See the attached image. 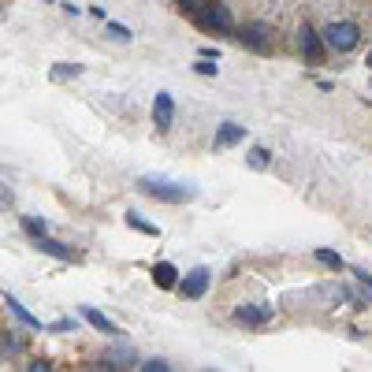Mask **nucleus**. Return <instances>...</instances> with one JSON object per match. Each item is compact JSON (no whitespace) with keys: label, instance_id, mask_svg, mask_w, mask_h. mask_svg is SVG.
I'll return each mask as SVG.
<instances>
[{"label":"nucleus","instance_id":"1","mask_svg":"<svg viewBox=\"0 0 372 372\" xmlns=\"http://www.w3.org/2000/svg\"><path fill=\"white\" fill-rule=\"evenodd\" d=\"M138 190H142V194H149V197H161V202H171V205L190 202V197H194V186H186V182H171V179H153V175L138 179Z\"/></svg>","mask_w":372,"mask_h":372},{"label":"nucleus","instance_id":"2","mask_svg":"<svg viewBox=\"0 0 372 372\" xmlns=\"http://www.w3.org/2000/svg\"><path fill=\"white\" fill-rule=\"evenodd\" d=\"M357 42H361L357 23H331L324 30V45L335 49V52H350V49H357Z\"/></svg>","mask_w":372,"mask_h":372},{"label":"nucleus","instance_id":"3","mask_svg":"<svg viewBox=\"0 0 372 372\" xmlns=\"http://www.w3.org/2000/svg\"><path fill=\"white\" fill-rule=\"evenodd\" d=\"M197 23L205 26V30H220V34H231L235 30V19L231 11L220 4V0H209V4L197 8Z\"/></svg>","mask_w":372,"mask_h":372},{"label":"nucleus","instance_id":"4","mask_svg":"<svg viewBox=\"0 0 372 372\" xmlns=\"http://www.w3.org/2000/svg\"><path fill=\"white\" fill-rule=\"evenodd\" d=\"M238 42H242L246 49H254V52H261V56H268L272 52V30L264 23H249V26H242V34H238Z\"/></svg>","mask_w":372,"mask_h":372},{"label":"nucleus","instance_id":"5","mask_svg":"<svg viewBox=\"0 0 372 372\" xmlns=\"http://www.w3.org/2000/svg\"><path fill=\"white\" fill-rule=\"evenodd\" d=\"M209 268H194V272H186V279L179 283V294L182 298H202L205 290H209Z\"/></svg>","mask_w":372,"mask_h":372},{"label":"nucleus","instance_id":"6","mask_svg":"<svg viewBox=\"0 0 372 372\" xmlns=\"http://www.w3.org/2000/svg\"><path fill=\"white\" fill-rule=\"evenodd\" d=\"M171 119H175V101H171V93H156V101H153L156 130H171Z\"/></svg>","mask_w":372,"mask_h":372},{"label":"nucleus","instance_id":"7","mask_svg":"<svg viewBox=\"0 0 372 372\" xmlns=\"http://www.w3.org/2000/svg\"><path fill=\"white\" fill-rule=\"evenodd\" d=\"M298 49L305 52V60H313V63L324 56V45H321V37H316L313 26H302L298 30Z\"/></svg>","mask_w":372,"mask_h":372},{"label":"nucleus","instance_id":"8","mask_svg":"<svg viewBox=\"0 0 372 372\" xmlns=\"http://www.w3.org/2000/svg\"><path fill=\"white\" fill-rule=\"evenodd\" d=\"M246 138V127H238V123H223L216 130V149H231V145H238Z\"/></svg>","mask_w":372,"mask_h":372},{"label":"nucleus","instance_id":"9","mask_svg":"<svg viewBox=\"0 0 372 372\" xmlns=\"http://www.w3.org/2000/svg\"><path fill=\"white\" fill-rule=\"evenodd\" d=\"M235 316H238L242 324H264V321L272 316V309H268V305H242Z\"/></svg>","mask_w":372,"mask_h":372},{"label":"nucleus","instance_id":"10","mask_svg":"<svg viewBox=\"0 0 372 372\" xmlns=\"http://www.w3.org/2000/svg\"><path fill=\"white\" fill-rule=\"evenodd\" d=\"M34 246L42 249V254H49V257H60V261H68V257H71V249H68V246H60L56 238H49V235H37V238H34Z\"/></svg>","mask_w":372,"mask_h":372},{"label":"nucleus","instance_id":"11","mask_svg":"<svg viewBox=\"0 0 372 372\" xmlns=\"http://www.w3.org/2000/svg\"><path fill=\"white\" fill-rule=\"evenodd\" d=\"M82 321H86V324H93L97 331H108V335H116V324L108 321V316H101L97 309H93V305H82Z\"/></svg>","mask_w":372,"mask_h":372},{"label":"nucleus","instance_id":"12","mask_svg":"<svg viewBox=\"0 0 372 372\" xmlns=\"http://www.w3.org/2000/svg\"><path fill=\"white\" fill-rule=\"evenodd\" d=\"M175 264H168V261H161V264H156V268H153V279H156V287H164V290H171V287H175Z\"/></svg>","mask_w":372,"mask_h":372},{"label":"nucleus","instance_id":"13","mask_svg":"<svg viewBox=\"0 0 372 372\" xmlns=\"http://www.w3.org/2000/svg\"><path fill=\"white\" fill-rule=\"evenodd\" d=\"M246 164H249V168H257V171H264V168L272 164V153L264 149V145H254V149L246 153Z\"/></svg>","mask_w":372,"mask_h":372},{"label":"nucleus","instance_id":"14","mask_svg":"<svg viewBox=\"0 0 372 372\" xmlns=\"http://www.w3.org/2000/svg\"><path fill=\"white\" fill-rule=\"evenodd\" d=\"M4 305H8V309H11V313L19 316L23 324H30V328H42V324H37V316H30V313H26V309H23V305H19L16 298H11V294H4Z\"/></svg>","mask_w":372,"mask_h":372},{"label":"nucleus","instance_id":"15","mask_svg":"<svg viewBox=\"0 0 372 372\" xmlns=\"http://www.w3.org/2000/svg\"><path fill=\"white\" fill-rule=\"evenodd\" d=\"M313 257L321 261L324 268H331V272H339V268H342V257H339V254H331V249H316Z\"/></svg>","mask_w":372,"mask_h":372},{"label":"nucleus","instance_id":"16","mask_svg":"<svg viewBox=\"0 0 372 372\" xmlns=\"http://www.w3.org/2000/svg\"><path fill=\"white\" fill-rule=\"evenodd\" d=\"M127 223H130V228H135V231H145V235H161V228H153V223H145L142 216H138V212H127Z\"/></svg>","mask_w":372,"mask_h":372},{"label":"nucleus","instance_id":"17","mask_svg":"<svg viewBox=\"0 0 372 372\" xmlns=\"http://www.w3.org/2000/svg\"><path fill=\"white\" fill-rule=\"evenodd\" d=\"M78 71V63H56V68H52V82H63V78H75Z\"/></svg>","mask_w":372,"mask_h":372},{"label":"nucleus","instance_id":"18","mask_svg":"<svg viewBox=\"0 0 372 372\" xmlns=\"http://www.w3.org/2000/svg\"><path fill=\"white\" fill-rule=\"evenodd\" d=\"M23 231L30 235V238H37V235H45L49 228H45V220H34V216H26V220H23Z\"/></svg>","mask_w":372,"mask_h":372},{"label":"nucleus","instance_id":"19","mask_svg":"<svg viewBox=\"0 0 372 372\" xmlns=\"http://www.w3.org/2000/svg\"><path fill=\"white\" fill-rule=\"evenodd\" d=\"M194 71H197V75H205V78H212V75H216L220 68H216V63H212L209 56H202V60H197V63H194Z\"/></svg>","mask_w":372,"mask_h":372},{"label":"nucleus","instance_id":"20","mask_svg":"<svg viewBox=\"0 0 372 372\" xmlns=\"http://www.w3.org/2000/svg\"><path fill=\"white\" fill-rule=\"evenodd\" d=\"M357 283H361V290L368 294V305H372V275H368L365 268H357Z\"/></svg>","mask_w":372,"mask_h":372},{"label":"nucleus","instance_id":"21","mask_svg":"<svg viewBox=\"0 0 372 372\" xmlns=\"http://www.w3.org/2000/svg\"><path fill=\"white\" fill-rule=\"evenodd\" d=\"M108 30L119 37V42H130V30H127V26H119V23H108Z\"/></svg>","mask_w":372,"mask_h":372},{"label":"nucleus","instance_id":"22","mask_svg":"<svg viewBox=\"0 0 372 372\" xmlns=\"http://www.w3.org/2000/svg\"><path fill=\"white\" fill-rule=\"evenodd\" d=\"M142 372H168V365L164 361H145V365H138Z\"/></svg>","mask_w":372,"mask_h":372},{"label":"nucleus","instance_id":"23","mask_svg":"<svg viewBox=\"0 0 372 372\" xmlns=\"http://www.w3.org/2000/svg\"><path fill=\"white\" fill-rule=\"evenodd\" d=\"M52 331H75V321H56V324H52Z\"/></svg>","mask_w":372,"mask_h":372},{"label":"nucleus","instance_id":"24","mask_svg":"<svg viewBox=\"0 0 372 372\" xmlns=\"http://www.w3.org/2000/svg\"><path fill=\"white\" fill-rule=\"evenodd\" d=\"M11 350H19V342L11 339V331H8V335H4V354H11Z\"/></svg>","mask_w":372,"mask_h":372},{"label":"nucleus","instance_id":"25","mask_svg":"<svg viewBox=\"0 0 372 372\" xmlns=\"http://www.w3.org/2000/svg\"><path fill=\"white\" fill-rule=\"evenodd\" d=\"M190 4H194V0H182V8H190Z\"/></svg>","mask_w":372,"mask_h":372},{"label":"nucleus","instance_id":"26","mask_svg":"<svg viewBox=\"0 0 372 372\" xmlns=\"http://www.w3.org/2000/svg\"><path fill=\"white\" fill-rule=\"evenodd\" d=\"M368 68H372V56H368Z\"/></svg>","mask_w":372,"mask_h":372}]
</instances>
